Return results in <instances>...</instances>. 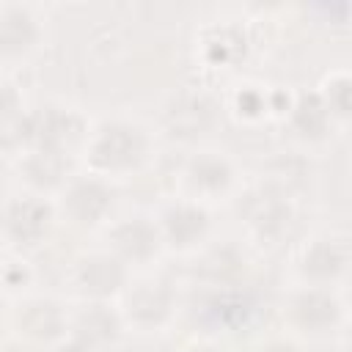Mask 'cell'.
Masks as SVG:
<instances>
[{
    "mask_svg": "<svg viewBox=\"0 0 352 352\" xmlns=\"http://www.w3.org/2000/svg\"><path fill=\"white\" fill-rule=\"evenodd\" d=\"M22 173L36 190H52L63 184L69 173L66 151H30L22 162Z\"/></svg>",
    "mask_w": 352,
    "mask_h": 352,
    "instance_id": "15",
    "label": "cell"
},
{
    "mask_svg": "<svg viewBox=\"0 0 352 352\" xmlns=\"http://www.w3.org/2000/svg\"><path fill=\"white\" fill-rule=\"evenodd\" d=\"M292 316H294V322L302 330L322 333V330H330L338 322L341 308H338V300L330 292H324V289H305V292H300L294 297Z\"/></svg>",
    "mask_w": 352,
    "mask_h": 352,
    "instance_id": "11",
    "label": "cell"
},
{
    "mask_svg": "<svg viewBox=\"0 0 352 352\" xmlns=\"http://www.w3.org/2000/svg\"><path fill=\"white\" fill-rule=\"evenodd\" d=\"M63 209L80 226H96L113 209V190L102 179H74L66 187Z\"/></svg>",
    "mask_w": 352,
    "mask_h": 352,
    "instance_id": "6",
    "label": "cell"
},
{
    "mask_svg": "<svg viewBox=\"0 0 352 352\" xmlns=\"http://www.w3.org/2000/svg\"><path fill=\"white\" fill-rule=\"evenodd\" d=\"M322 102L327 104L330 116L346 118L349 116V77L346 74H333L330 82H327V91H324Z\"/></svg>",
    "mask_w": 352,
    "mask_h": 352,
    "instance_id": "19",
    "label": "cell"
},
{
    "mask_svg": "<svg viewBox=\"0 0 352 352\" xmlns=\"http://www.w3.org/2000/svg\"><path fill=\"white\" fill-rule=\"evenodd\" d=\"M118 333H121V319L113 308L104 305V300H94L74 319V341L85 344L94 352L99 346L113 344L118 338Z\"/></svg>",
    "mask_w": 352,
    "mask_h": 352,
    "instance_id": "9",
    "label": "cell"
},
{
    "mask_svg": "<svg viewBox=\"0 0 352 352\" xmlns=\"http://www.w3.org/2000/svg\"><path fill=\"white\" fill-rule=\"evenodd\" d=\"M206 231H209V214L195 204H176L165 209L162 226H160L162 242L182 248V250L198 245L206 236Z\"/></svg>",
    "mask_w": 352,
    "mask_h": 352,
    "instance_id": "8",
    "label": "cell"
},
{
    "mask_svg": "<svg viewBox=\"0 0 352 352\" xmlns=\"http://www.w3.org/2000/svg\"><path fill=\"white\" fill-rule=\"evenodd\" d=\"M173 305L176 297L165 280H140L126 294V319L138 327H160L170 319Z\"/></svg>",
    "mask_w": 352,
    "mask_h": 352,
    "instance_id": "4",
    "label": "cell"
},
{
    "mask_svg": "<svg viewBox=\"0 0 352 352\" xmlns=\"http://www.w3.org/2000/svg\"><path fill=\"white\" fill-rule=\"evenodd\" d=\"M16 324L28 338L44 341V344L58 341L66 333V316H63L60 305L52 302V300H30V302H25L19 316H16Z\"/></svg>",
    "mask_w": 352,
    "mask_h": 352,
    "instance_id": "12",
    "label": "cell"
},
{
    "mask_svg": "<svg viewBox=\"0 0 352 352\" xmlns=\"http://www.w3.org/2000/svg\"><path fill=\"white\" fill-rule=\"evenodd\" d=\"M253 314V302L242 292H217L204 302V319L217 327H239Z\"/></svg>",
    "mask_w": 352,
    "mask_h": 352,
    "instance_id": "17",
    "label": "cell"
},
{
    "mask_svg": "<svg viewBox=\"0 0 352 352\" xmlns=\"http://www.w3.org/2000/svg\"><path fill=\"white\" fill-rule=\"evenodd\" d=\"M212 124V104L204 96H182L168 110V126L173 135L192 138Z\"/></svg>",
    "mask_w": 352,
    "mask_h": 352,
    "instance_id": "16",
    "label": "cell"
},
{
    "mask_svg": "<svg viewBox=\"0 0 352 352\" xmlns=\"http://www.w3.org/2000/svg\"><path fill=\"white\" fill-rule=\"evenodd\" d=\"M330 124H333V116H330L327 104L322 102V96L311 94V96H300L294 102V107H292V126L302 138H322Z\"/></svg>",
    "mask_w": 352,
    "mask_h": 352,
    "instance_id": "18",
    "label": "cell"
},
{
    "mask_svg": "<svg viewBox=\"0 0 352 352\" xmlns=\"http://www.w3.org/2000/svg\"><path fill=\"white\" fill-rule=\"evenodd\" d=\"M19 118V96L11 85H0V121Z\"/></svg>",
    "mask_w": 352,
    "mask_h": 352,
    "instance_id": "20",
    "label": "cell"
},
{
    "mask_svg": "<svg viewBox=\"0 0 352 352\" xmlns=\"http://www.w3.org/2000/svg\"><path fill=\"white\" fill-rule=\"evenodd\" d=\"M148 151L146 132L129 121H110L102 124L91 140L88 157L96 170L104 173H126L135 170Z\"/></svg>",
    "mask_w": 352,
    "mask_h": 352,
    "instance_id": "1",
    "label": "cell"
},
{
    "mask_svg": "<svg viewBox=\"0 0 352 352\" xmlns=\"http://www.w3.org/2000/svg\"><path fill=\"white\" fill-rule=\"evenodd\" d=\"M187 352H223V349H217V346H212V344H198V346H190Z\"/></svg>",
    "mask_w": 352,
    "mask_h": 352,
    "instance_id": "23",
    "label": "cell"
},
{
    "mask_svg": "<svg viewBox=\"0 0 352 352\" xmlns=\"http://www.w3.org/2000/svg\"><path fill=\"white\" fill-rule=\"evenodd\" d=\"M60 352H94V349H88L85 344H80V341H72L69 344V349H60Z\"/></svg>",
    "mask_w": 352,
    "mask_h": 352,
    "instance_id": "22",
    "label": "cell"
},
{
    "mask_svg": "<svg viewBox=\"0 0 352 352\" xmlns=\"http://www.w3.org/2000/svg\"><path fill=\"white\" fill-rule=\"evenodd\" d=\"M38 41V22L22 6L0 8V55L16 58L25 55Z\"/></svg>",
    "mask_w": 352,
    "mask_h": 352,
    "instance_id": "10",
    "label": "cell"
},
{
    "mask_svg": "<svg viewBox=\"0 0 352 352\" xmlns=\"http://www.w3.org/2000/svg\"><path fill=\"white\" fill-rule=\"evenodd\" d=\"M0 226L14 245H38L50 234L52 209L41 198H16L3 209Z\"/></svg>",
    "mask_w": 352,
    "mask_h": 352,
    "instance_id": "3",
    "label": "cell"
},
{
    "mask_svg": "<svg viewBox=\"0 0 352 352\" xmlns=\"http://www.w3.org/2000/svg\"><path fill=\"white\" fill-rule=\"evenodd\" d=\"M245 110V116H258L264 110V99L256 91H245L239 94V113Z\"/></svg>",
    "mask_w": 352,
    "mask_h": 352,
    "instance_id": "21",
    "label": "cell"
},
{
    "mask_svg": "<svg viewBox=\"0 0 352 352\" xmlns=\"http://www.w3.org/2000/svg\"><path fill=\"white\" fill-rule=\"evenodd\" d=\"M77 135L80 118L63 107H41L16 121V143L30 146V151H66Z\"/></svg>",
    "mask_w": 352,
    "mask_h": 352,
    "instance_id": "2",
    "label": "cell"
},
{
    "mask_svg": "<svg viewBox=\"0 0 352 352\" xmlns=\"http://www.w3.org/2000/svg\"><path fill=\"white\" fill-rule=\"evenodd\" d=\"M231 179H234L231 165L220 154H201L187 165V182L195 192L217 195V192L228 190Z\"/></svg>",
    "mask_w": 352,
    "mask_h": 352,
    "instance_id": "14",
    "label": "cell"
},
{
    "mask_svg": "<svg viewBox=\"0 0 352 352\" xmlns=\"http://www.w3.org/2000/svg\"><path fill=\"white\" fill-rule=\"evenodd\" d=\"M113 256H118L124 264H140L157 256L162 236L160 228L146 217H129L113 228Z\"/></svg>",
    "mask_w": 352,
    "mask_h": 352,
    "instance_id": "7",
    "label": "cell"
},
{
    "mask_svg": "<svg viewBox=\"0 0 352 352\" xmlns=\"http://www.w3.org/2000/svg\"><path fill=\"white\" fill-rule=\"evenodd\" d=\"M344 267H346V253L333 239H316L302 256V272L319 283L336 280L344 272Z\"/></svg>",
    "mask_w": 352,
    "mask_h": 352,
    "instance_id": "13",
    "label": "cell"
},
{
    "mask_svg": "<svg viewBox=\"0 0 352 352\" xmlns=\"http://www.w3.org/2000/svg\"><path fill=\"white\" fill-rule=\"evenodd\" d=\"M3 352H30L28 346H19V344H8V346H3Z\"/></svg>",
    "mask_w": 352,
    "mask_h": 352,
    "instance_id": "24",
    "label": "cell"
},
{
    "mask_svg": "<svg viewBox=\"0 0 352 352\" xmlns=\"http://www.w3.org/2000/svg\"><path fill=\"white\" fill-rule=\"evenodd\" d=\"M126 283V264L113 253H94L77 264V286L94 300L118 294Z\"/></svg>",
    "mask_w": 352,
    "mask_h": 352,
    "instance_id": "5",
    "label": "cell"
}]
</instances>
